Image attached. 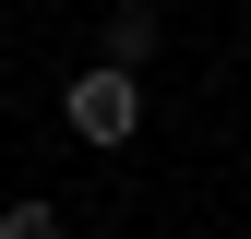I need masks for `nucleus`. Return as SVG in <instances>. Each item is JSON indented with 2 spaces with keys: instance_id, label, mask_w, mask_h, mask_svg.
I'll return each mask as SVG.
<instances>
[{
  "instance_id": "obj_1",
  "label": "nucleus",
  "mask_w": 251,
  "mask_h": 239,
  "mask_svg": "<svg viewBox=\"0 0 251 239\" xmlns=\"http://www.w3.org/2000/svg\"><path fill=\"white\" fill-rule=\"evenodd\" d=\"M60 120H72L84 143H132V132H144V84L96 60V72H72V84H60Z\"/></svg>"
},
{
  "instance_id": "obj_2",
  "label": "nucleus",
  "mask_w": 251,
  "mask_h": 239,
  "mask_svg": "<svg viewBox=\"0 0 251 239\" xmlns=\"http://www.w3.org/2000/svg\"><path fill=\"white\" fill-rule=\"evenodd\" d=\"M144 48H155V12H144V0H132V12H108V72H132Z\"/></svg>"
},
{
  "instance_id": "obj_3",
  "label": "nucleus",
  "mask_w": 251,
  "mask_h": 239,
  "mask_svg": "<svg viewBox=\"0 0 251 239\" xmlns=\"http://www.w3.org/2000/svg\"><path fill=\"white\" fill-rule=\"evenodd\" d=\"M0 239H60V203H36V191H12V203H0Z\"/></svg>"
}]
</instances>
